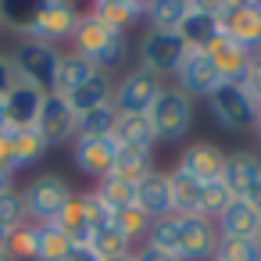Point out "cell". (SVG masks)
<instances>
[{
	"mask_svg": "<svg viewBox=\"0 0 261 261\" xmlns=\"http://www.w3.org/2000/svg\"><path fill=\"white\" fill-rule=\"evenodd\" d=\"M4 254L11 261H33L36 257V225L33 222H22L18 229H11V236L4 243Z\"/></svg>",
	"mask_w": 261,
	"mask_h": 261,
	"instance_id": "37",
	"label": "cell"
},
{
	"mask_svg": "<svg viewBox=\"0 0 261 261\" xmlns=\"http://www.w3.org/2000/svg\"><path fill=\"white\" fill-rule=\"evenodd\" d=\"M207 111L225 133H254L257 125V104L247 97L240 83H222L207 97Z\"/></svg>",
	"mask_w": 261,
	"mask_h": 261,
	"instance_id": "7",
	"label": "cell"
},
{
	"mask_svg": "<svg viewBox=\"0 0 261 261\" xmlns=\"http://www.w3.org/2000/svg\"><path fill=\"white\" fill-rule=\"evenodd\" d=\"M240 86H243V90H247V97L261 108V54H254V58H250L247 72L240 75Z\"/></svg>",
	"mask_w": 261,
	"mask_h": 261,
	"instance_id": "41",
	"label": "cell"
},
{
	"mask_svg": "<svg viewBox=\"0 0 261 261\" xmlns=\"http://www.w3.org/2000/svg\"><path fill=\"white\" fill-rule=\"evenodd\" d=\"M83 193V204H86V215H90V222H93V229H100V225H108L111 222V211H108V204L93 193V190H79Z\"/></svg>",
	"mask_w": 261,
	"mask_h": 261,
	"instance_id": "42",
	"label": "cell"
},
{
	"mask_svg": "<svg viewBox=\"0 0 261 261\" xmlns=\"http://www.w3.org/2000/svg\"><path fill=\"white\" fill-rule=\"evenodd\" d=\"M186 40L179 36V33H154V29H147L143 36H140V43H136V68H143V72H150L154 79H168V75H175L179 72V61L186 58Z\"/></svg>",
	"mask_w": 261,
	"mask_h": 261,
	"instance_id": "5",
	"label": "cell"
},
{
	"mask_svg": "<svg viewBox=\"0 0 261 261\" xmlns=\"http://www.w3.org/2000/svg\"><path fill=\"white\" fill-rule=\"evenodd\" d=\"M257 179H261V154H254V150H229L225 154L222 186L232 197H247Z\"/></svg>",
	"mask_w": 261,
	"mask_h": 261,
	"instance_id": "19",
	"label": "cell"
},
{
	"mask_svg": "<svg viewBox=\"0 0 261 261\" xmlns=\"http://www.w3.org/2000/svg\"><path fill=\"white\" fill-rule=\"evenodd\" d=\"M111 225H115V229H118L133 247H140V243L147 240V232H150V218H147L136 204H133V207H122V211H115V215H111Z\"/></svg>",
	"mask_w": 261,
	"mask_h": 261,
	"instance_id": "33",
	"label": "cell"
},
{
	"mask_svg": "<svg viewBox=\"0 0 261 261\" xmlns=\"http://www.w3.org/2000/svg\"><path fill=\"white\" fill-rule=\"evenodd\" d=\"M0 261H11V257H8V254H4V250H0Z\"/></svg>",
	"mask_w": 261,
	"mask_h": 261,
	"instance_id": "49",
	"label": "cell"
},
{
	"mask_svg": "<svg viewBox=\"0 0 261 261\" xmlns=\"http://www.w3.org/2000/svg\"><path fill=\"white\" fill-rule=\"evenodd\" d=\"M204 50H207V58L215 61L222 83H240V75L247 72V65H250V58H254L247 47H240V43H236L232 36H225V33H218Z\"/></svg>",
	"mask_w": 261,
	"mask_h": 261,
	"instance_id": "20",
	"label": "cell"
},
{
	"mask_svg": "<svg viewBox=\"0 0 261 261\" xmlns=\"http://www.w3.org/2000/svg\"><path fill=\"white\" fill-rule=\"evenodd\" d=\"M36 133L43 136L47 147H65V143L75 140V111L68 108L65 97H58V93L43 97V108H40V118H36Z\"/></svg>",
	"mask_w": 261,
	"mask_h": 261,
	"instance_id": "13",
	"label": "cell"
},
{
	"mask_svg": "<svg viewBox=\"0 0 261 261\" xmlns=\"http://www.w3.org/2000/svg\"><path fill=\"white\" fill-rule=\"evenodd\" d=\"M190 8H193V0H154V4H147V29L154 33H179L182 22L190 18Z\"/></svg>",
	"mask_w": 261,
	"mask_h": 261,
	"instance_id": "25",
	"label": "cell"
},
{
	"mask_svg": "<svg viewBox=\"0 0 261 261\" xmlns=\"http://www.w3.org/2000/svg\"><path fill=\"white\" fill-rule=\"evenodd\" d=\"M111 97H115V79H111L108 72H93V75H90L75 93H68L65 100H68V108H72L75 115H86V111H93V108H108Z\"/></svg>",
	"mask_w": 261,
	"mask_h": 261,
	"instance_id": "22",
	"label": "cell"
},
{
	"mask_svg": "<svg viewBox=\"0 0 261 261\" xmlns=\"http://www.w3.org/2000/svg\"><path fill=\"white\" fill-rule=\"evenodd\" d=\"M86 243H90V250H93L100 261H125V257H133V250H136V247H133V243L111 225V222L100 225V229H93Z\"/></svg>",
	"mask_w": 261,
	"mask_h": 261,
	"instance_id": "30",
	"label": "cell"
},
{
	"mask_svg": "<svg viewBox=\"0 0 261 261\" xmlns=\"http://www.w3.org/2000/svg\"><path fill=\"white\" fill-rule=\"evenodd\" d=\"M115 158H118V143L111 136H75L72 140V165L90 182H100L104 175H111Z\"/></svg>",
	"mask_w": 261,
	"mask_h": 261,
	"instance_id": "11",
	"label": "cell"
},
{
	"mask_svg": "<svg viewBox=\"0 0 261 261\" xmlns=\"http://www.w3.org/2000/svg\"><path fill=\"white\" fill-rule=\"evenodd\" d=\"M165 83L154 79L150 72L143 68H129L118 83H115V97H111V108L118 115H147L154 108V100L161 97Z\"/></svg>",
	"mask_w": 261,
	"mask_h": 261,
	"instance_id": "9",
	"label": "cell"
},
{
	"mask_svg": "<svg viewBox=\"0 0 261 261\" xmlns=\"http://www.w3.org/2000/svg\"><path fill=\"white\" fill-rule=\"evenodd\" d=\"M72 240L54 225H36V257L33 261H68Z\"/></svg>",
	"mask_w": 261,
	"mask_h": 261,
	"instance_id": "31",
	"label": "cell"
},
{
	"mask_svg": "<svg viewBox=\"0 0 261 261\" xmlns=\"http://www.w3.org/2000/svg\"><path fill=\"white\" fill-rule=\"evenodd\" d=\"M8 133H11V165H15V172H22V168L47 158L50 147L43 143V136L36 129H8Z\"/></svg>",
	"mask_w": 261,
	"mask_h": 261,
	"instance_id": "27",
	"label": "cell"
},
{
	"mask_svg": "<svg viewBox=\"0 0 261 261\" xmlns=\"http://www.w3.org/2000/svg\"><path fill=\"white\" fill-rule=\"evenodd\" d=\"M58 54L54 47L47 43H33V40H18V47L11 50V72H15V83H25V86H36L43 93L54 90V68H58Z\"/></svg>",
	"mask_w": 261,
	"mask_h": 261,
	"instance_id": "6",
	"label": "cell"
},
{
	"mask_svg": "<svg viewBox=\"0 0 261 261\" xmlns=\"http://www.w3.org/2000/svg\"><path fill=\"white\" fill-rule=\"evenodd\" d=\"M68 261H100V257L90 250V243H72V250H68Z\"/></svg>",
	"mask_w": 261,
	"mask_h": 261,
	"instance_id": "45",
	"label": "cell"
},
{
	"mask_svg": "<svg viewBox=\"0 0 261 261\" xmlns=\"http://www.w3.org/2000/svg\"><path fill=\"white\" fill-rule=\"evenodd\" d=\"M136 207H140L150 222L172 215V179H168L165 168H150V172L136 182Z\"/></svg>",
	"mask_w": 261,
	"mask_h": 261,
	"instance_id": "15",
	"label": "cell"
},
{
	"mask_svg": "<svg viewBox=\"0 0 261 261\" xmlns=\"http://www.w3.org/2000/svg\"><path fill=\"white\" fill-rule=\"evenodd\" d=\"M90 190L108 204V211H111V215H115V211H122V207H133V204H136V182H133V179H125V175H118V172L104 175V179H100V182H93Z\"/></svg>",
	"mask_w": 261,
	"mask_h": 261,
	"instance_id": "29",
	"label": "cell"
},
{
	"mask_svg": "<svg viewBox=\"0 0 261 261\" xmlns=\"http://www.w3.org/2000/svg\"><path fill=\"white\" fill-rule=\"evenodd\" d=\"M93 72H97V68H93L86 58H79L75 50H61V54H58V68H54V90H50V93H58V97L75 93Z\"/></svg>",
	"mask_w": 261,
	"mask_h": 261,
	"instance_id": "23",
	"label": "cell"
},
{
	"mask_svg": "<svg viewBox=\"0 0 261 261\" xmlns=\"http://www.w3.org/2000/svg\"><path fill=\"white\" fill-rule=\"evenodd\" d=\"M143 243L154 247V250H161V254H172V257H175V250H179V215H168V218L150 222V232H147Z\"/></svg>",
	"mask_w": 261,
	"mask_h": 261,
	"instance_id": "36",
	"label": "cell"
},
{
	"mask_svg": "<svg viewBox=\"0 0 261 261\" xmlns=\"http://www.w3.org/2000/svg\"><path fill=\"white\" fill-rule=\"evenodd\" d=\"M40 11V0H0V29H11L18 36H25V29L33 25Z\"/></svg>",
	"mask_w": 261,
	"mask_h": 261,
	"instance_id": "32",
	"label": "cell"
},
{
	"mask_svg": "<svg viewBox=\"0 0 261 261\" xmlns=\"http://www.w3.org/2000/svg\"><path fill=\"white\" fill-rule=\"evenodd\" d=\"M147 118H150V129H154L158 143L161 140L175 143V140H186L190 136L193 118H197V108H193V100L186 93H179L175 86H165L161 97L154 100V108L147 111Z\"/></svg>",
	"mask_w": 261,
	"mask_h": 261,
	"instance_id": "3",
	"label": "cell"
},
{
	"mask_svg": "<svg viewBox=\"0 0 261 261\" xmlns=\"http://www.w3.org/2000/svg\"><path fill=\"white\" fill-rule=\"evenodd\" d=\"M254 240H257V243H261V225H257V236H254Z\"/></svg>",
	"mask_w": 261,
	"mask_h": 261,
	"instance_id": "50",
	"label": "cell"
},
{
	"mask_svg": "<svg viewBox=\"0 0 261 261\" xmlns=\"http://www.w3.org/2000/svg\"><path fill=\"white\" fill-rule=\"evenodd\" d=\"M25 222V207H22V190L18 186H11V190H4L0 193V229H18Z\"/></svg>",
	"mask_w": 261,
	"mask_h": 261,
	"instance_id": "40",
	"label": "cell"
},
{
	"mask_svg": "<svg viewBox=\"0 0 261 261\" xmlns=\"http://www.w3.org/2000/svg\"><path fill=\"white\" fill-rule=\"evenodd\" d=\"M225 154H229V150H222V147L211 143V140H193V143H186V147L179 150V158H175L172 168H179L182 175H190V179H197L200 186H207V182H218V179H222Z\"/></svg>",
	"mask_w": 261,
	"mask_h": 261,
	"instance_id": "12",
	"label": "cell"
},
{
	"mask_svg": "<svg viewBox=\"0 0 261 261\" xmlns=\"http://www.w3.org/2000/svg\"><path fill=\"white\" fill-rule=\"evenodd\" d=\"M172 79H175V90L186 93L190 100H207L222 86V75H218L215 61L207 58V50H197V47L186 50V58L179 61V72Z\"/></svg>",
	"mask_w": 261,
	"mask_h": 261,
	"instance_id": "10",
	"label": "cell"
},
{
	"mask_svg": "<svg viewBox=\"0 0 261 261\" xmlns=\"http://www.w3.org/2000/svg\"><path fill=\"white\" fill-rule=\"evenodd\" d=\"M0 133H8V115H4V97H0Z\"/></svg>",
	"mask_w": 261,
	"mask_h": 261,
	"instance_id": "48",
	"label": "cell"
},
{
	"mask_svg": "<svg viewBox=\"0 0 261 261\" xmlns=\"http://www.w3.org/2000/svg\"><path fill=\"white\" fill-rule=\"evenodd\" d=\"M215 261H261V243L257 240H218Z\"/></svg>",
	"mask_w": 261,
	"mask_h": 261,
	"instance_id": "38",
	"label": "cell"
},
{
	"mask_svg": "<svg viewBox=\"0 0 261 261\" xmlns=\"http://www.w3.org/2000/svg\"><path fill=\"white\" fill-rule=\"evenodd\" d=\"M129 261H179V257H172V254H161V250H154V247L140 243V247L133 250V257H129Z\"/></svg>",
	"mask_w": 261,
	"mask_h": 261,
	"instance_id": "43",
	"label": "cell"
},
{
	"mask_svg": "<svg viewBox=\"0 0 261 261\" xmlns=\"http://www.w3.org/2000/svg\"><path fill=\"white\" fill-rule=\"evenodd\" d=\"M22 190V207H25V222H33V225H50L61 211H65V204L72 200V182L61 175V172H40V175H33L25 186H18Z\"/></svg>",
	"mask_w": 261,
	"mask_h": 261,
	"instance_id": "2",
	"label": "cell"
},
{
	"mask_svg": "<svg viewBox=\"0 0 261 261\" xmlns=\"http://www.w3.org/2000/svg\"><path fill=\"white\" fill-rule=\"evenodd\" d=\"M150 168H158L154 165V150H133V147H118V158H115V172L118 175H125V179H133V182H140Z\"/></svg>",
	"mask_w": 261,
	"mask_h": 261,
	"instance_id": "34",
	"label": "cell"
},
{
	"mask_svg": "<svg viewBox=\"0 0 261 261\" xmlns=\"http://www.w3.org/2000/svg\"><path fill=\"white\" fill-rule=\"evenodd\" d=\"M83 18V8L68 4V0H40V11L33 18V25L25 29L22 40H33V43H47V47H61L72 40L75 25Z\"/></svg>",
	"mask_w": 261,
	"mask_h": 261,
	"instance_id": "4",
	"label": "cell"
},
{
	"mask_svg": "<svg viewBox=\"0 0 261 261\" xmlns=\"http://www.w3.org/2000/svg\"><path fill=\"white\" fill-rule=\"evenodd\" d=\"M257 225H261V211L250 200H243V197L229 200V207L215 218L218 240H254L257 236Z\"/></svg>",
	"mask_w": 261,
	"mask_h": 261,
	"instance_id": "18",
	"label": "cell"
},
{
	"mask_svg": "<svg viewBox=\"0 0 261 261\" xmlns=\"http://www.w3.org/2000/svg\"><path fill=\"white\" fill-rule=\"evenodd\" d=\"M168 179H172V215H179V218L200 215V190L204 186L197 179L182 175L179 168H168Z\"/></svg>",
	"mask_w": 261,
	"mask_h": 261,
	"instance_id": "28",
	"label": "cell"
},
{
	"mask_svg": "<svg viewBox=\"0 0 261 261\" xmlns=\"http://www.w3.org/2000/svg\"><path fill=\"white\" fill-rule=\"evenodd\" d=\"M86 15L97 18L100 25H108V29L129 36V29L143 22L147 4H143V0H93V4L86 8Z\"/></svg>",
	"mask_w": 261,
	"mask_h": 261,
	"instance_id": "16",
	"label": "cell"
},
{
	"mask_svg": "<svg viewBox=\"0 0 261 261\" xmlns=\"http://www.w3.org/2000/svg\"><path fill=\"white\" fill-rule=\"evenodd\" d=\"M43 90L36 86H25V83H15L4 97V115H8V129H36V118H40V108H43Z\"/></svg>",
	"mask_w": 261,
	"mask_h": 261,
	"instance_id": "17",
	"label": "cell"
},
{
	"mask_svg": "<svg viewBox=\"0 0 261 261\" xmlns=\"http://www.w3.org/2000/svg\"><path fill=\"white\" fill-rule=\"evenodd\" d=\"M68 43H72L68 50H75V54L86 58L97 72H108V75H111L115 68H122V65L129 61V54H133V43H129L125 33H115V29L100 25V22L90 18L86 11H83V18H79V25H75V33H72Z\"/></svg>",
	"mask_w": 261,
	"mask_h": 261,
	"instance_id": "1",
	"label": "cell"
},
{
	"mask_svg": "<svg viewBox=\"0 0 261 261\" xmlns=\"http://www.w3.org/2000/svg\"><path fill=\"white\" fill-rule=\"evenodd\" d=\"M50 225H54V229H61L72 243H86V240H90L93 222H90V215H86V204H83V193H79V190L72 193V200L65 204V211H61Z\"/></svg>",
	"mask_w": 261,
	"mask_h": 261,
	"instance_id": "26",
	"label": "cell"
},
{
	"mask_svg": "<svg viewBox=\"0 0 261 261\" xmlns=\"http://www.w3.org/2000/svg\"><path fill=\"white\" fill-rule=\"evenodd\" d=\"M118 122V111L108 104V108H93L86 115H75V136H111Z\"/></svg>",
	"mask_w": 261,
	"mask_h": 261,
	"instance_id": "35",
	"label": "cell"
},
{
	"mask_svg": "<svg viewBox=\"0 0 261 261\" xmlns=\"http://www.w3.org/2000/svg\"><path fill=\"white\" fill-rule=\"evenodd\" d=\"M215 247H218V229L215 222L193 215V218H179V261H215Z\"/></svg>",
	"mask_w": 261,
	"mask_h": 261,
	"instance_id": "14",
	"label": "cell"
},
{
	"mask_svg": "<svg viewBox=\"0 0 261 261\" xmlns=\"http://www.w3.org/2000/svg\"><path fill=\"white\" fill-rule=\"evenodd\" d=\"M243 200H250V204H254V207H257V211H261V179H257V182H254V186H250V193H247V197H243Z\"/></svg>",
	"mask_w": 261,
	"mask_h": 261,
	"instance_id": "47",
	"label": "cell"
},
{
	"mask_svg": "<svg viewBox=\"0 0 261 261\" xmlns=\"http://www.w3.org/2000/svg\"><path fill=\"white\" fill-rule=\"evenodd\" d=\"M222 33V25H218V15H215V4H200V0H193V8H190V18L182 22V29H179V36L186 40V47H197V50H204L215 36Z\"/></svg>",
	"mask_w": 261,
	"mask_h": 261,
	"instance_id": "21",
	"label": "cell"
},
{
	"mask_svg": "<svg viewBox=\"0 0 261 261\" xmlns=\"http://www.w3.org/2000/svg\"><path fill=\"white\" fill-rule=\"evenodd\" d=\"M15 86V72H11V61L0 54V97H8V90Z\"/></svg>",
	"mask_w": 261,
	"mask_h": 261,
	"instance_id": "44",
	"label": "cell"
},
{
	"mask_svg": "<svg viewBox=\"0 0 261 261\" xmlns=\"http://www.w3.org/2000/svg\"><path fill=\"white\" fill-rule=\"evenodd\" d=\"M11 186H15V172L0 165V193H4V190H11Z\"/></svg>",
	"mask_w": 261,
	"mask_h": 261,
	"instance_id": "46",
	"label": "cell"
},
{
	"mask_svg": "<svg viewBox=\"0 0 261 261\" xmlns=\"http://www.w3.org/2000/svg\"><path fill=\"white\" fill-rule=\"evenodd\" d=\"M229 200H236V197L222 186V179H218V182H207V186L200 190V218L215 222V218L229 207Z\"/></svg>",
	"mask_w": 261,
	"mask_h": 261,
	"instance_id": "39",
	"label": "cell"
},
{
	"mask_svg": "<svg viewBox=\"0 0 261 261\" xmlns=\"http://www.w3.org/2000/svg\"><path fill=\"white\" fill-rule=\"evenodd\" d=\"M111 140L118 147H133V150H154L158 147V136H154L147 115H118V122L111 129Z\"/></svg>",
	"mask_w": 261,
	"mask_h": 261,
	"instance_id": "24",
	"label": "cell"
},
{
	"mask_svg": "<svg viewBox=\"0 0 261 261\" xmlns=\"http://www.w3.org/2000/svg\"><path fill=\"white\" fill-rule=\"evenodd\" d=\"M218 25L250 54H261V0H222L215 4Z\"/></svg>",
	"mask_w": 261,
	"mask_h": 261,
	"instance_id": "8",
	"label": "cell"
}]
</instances>
